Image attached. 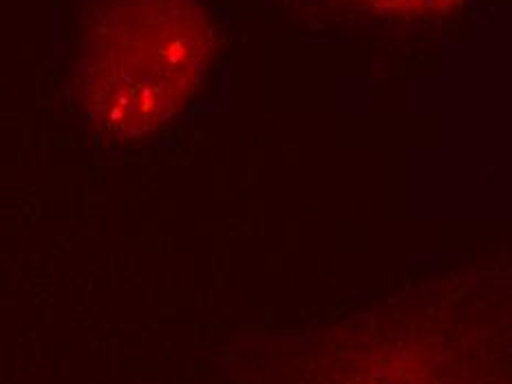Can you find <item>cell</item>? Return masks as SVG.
<instances>
[{"label": "cell", "mask_w": 512, "mask_h": 384, "mask_svg": "<svg viewBox=\"0 0 512 384\" xmlns=\"http://www.w3.org/2000/svg\"><path fill=\"white\" fill-rule=\"evenodd\" d=\"M347 3L382 16H437L451 12L464 0H347Z\"/></svg>", "instance_id": "3957f363"}, {"label": "cell", "mask_w": 512, "mask_h": 384, "mask_svg": "<svg viewBox=\"0 0 512 384\" xmlns=\"http://www.w3.org/2000/svg\"><path fill=\"white\" fill-rule=\"evenodd\" d=\"M212 56L199 0H91L76 91L98 135L128 142L184 109Z\"/></svg>", "instance_id": "6da1fadb"}, {"label": "cell", "mask_w": 512, "mask_h": 384, "mask_svg": "<svg viewBox=\"0 0 512 384\" xmlns=\"http://www.w3.org/2000/svg\"><path fill=\"white\" fill-rule=\"evenodd\" d=\"M486 332L457 316L384 312L318 338L296 384H490Z\"/></svg>", "instance_id": "7a4b0ae2"}]
</instances>
